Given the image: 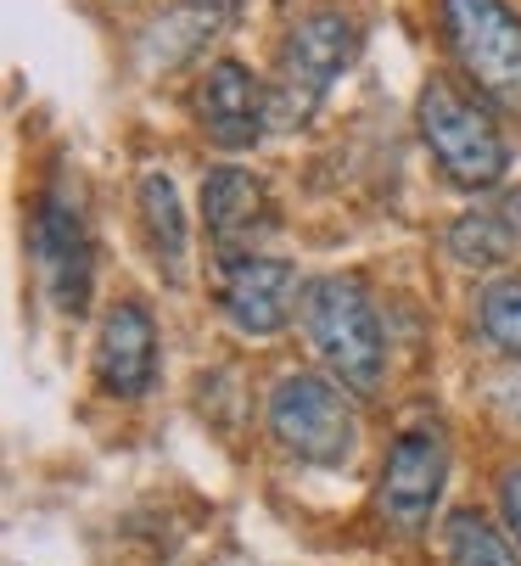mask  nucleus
<instances>
[{
  "mask_svg": "<svg viewBox=\"0 0 521 566\" xmlns=\"http://www.w3.org/2000/svg\"><path fill=\"white\" fill-rule=\"evenodd\" d=\"M303 332L314 343V354L325 359V370L354 387V392H376L387 376V337H382V314L365 292L360 275H314L303 281Z\"/></svg>",
  "mask_w": 521,
  "mask_h": 566,
  "instance_id": "nucleus-1",
  "label": "nucleus"
},
{
  "mask_svg": "<svg viewBox=\"0 0 521 566\" xmlns=\"http://www.w3.org/2000/svg\"><path fill=\"white\" fill-rule=\"evenodd\" d=\"M415 129L431 151V164L460 191H493L510 175V146L493 124V107L482 96H466L449 78H426L420 85Z\"/></svg>",
  "mask_w": 521,
  "mask_h": 566,
  "instance_id": "nucleus-2",
  "label": "nucleus"
},
{
  "mask_svg": "<svg viewBox=\"0 0 521 566\" xmlns=\"http://www.w3.org/2000/svg\"><path fill=\"white\" fill-rule=\"evenodd\" d=\"M438 34L471 91L521 118V18L504 0H438Z\"/></svg>",
  "mask_w": 521,
  "mask_h": 566,
  "instance_id": "nucleus-3",
  "label": "nucleus"
},
{
  "mask_svg": "<svg viewBox=\"0 0 521 566\" xmlns=\"http://www.w3.org/2000/svg\"><path fill=\"white\" fill-rule=\"evenodd\" d=\"M270 432L275 443L303 460V465H347L360 454V416L347 403L342 381L314 376V370H286L270 387Z\"/></svg>",
  "mask_w": 521,
  "mask_h": 566,
  "instance_id": "nucleus-4",
  "label": "nucleus"
},
{
  "mask_svg": "<svg viewBox=\"0 0 521 566\" xmlns=\"http://www.w3.org/2000/svg\"><path fill=\"white\" fill-rule=\"evenodd\" d=\"M29 253H34V270H40L56 314H84L91 286H96V248H91V224H84L79 197H67L62 186H51L34 202Z\"/></svg>",
  "mask_w": 521,
  "mask_h": 566,
  "instance_id": "nucleus-5",
  "label": "nucleus"
},
{
  "mask_svg": "<svg viewBox=\"0 0 521 566\" xmlns=\"http://www.w3.org/2000/svg\"><path fill=\"white\" fill-rule=\"evenodd\" d=\"M444 482H449V438L431 421L404 427L387 449V465H382V482H376V505L398 533H420L431 522V511H438V500H444Z\"/></svg>",
  "mask_w": 521,
  "mask_h": 566,
  "instance_id": "nucleus-6",
  "label": "nucleus"
},
{
  "mask_svg": "<svg viewBox=\"0 0 521 566\" xmlns=\"http://www.w3.org/2000/svg\"><path fill=\"white\" fill-rule=\"evenodd\" d=\"M219 308L241 337H275L303 308V281L286 259L230 253L219 259Z\"/></svg>",
  "mask_w": 521,
  "mask_h": 566,
  "instance_id": "nucleus-7",
  "label": "nucleus"
},
{
  "mask_svg": "<svg viewBox=\"0 0 521 566\" xmlns=\"http://www.w3.org/2000/svg\"><path fill=\"white\" fill-rule=\"evenodd\" d=\"M270 91L258 85V73L236 56L208 62V73L197 78V118L208 129V140H219L225 151H241L252 140H264L270 129Z\"/></svg>",
  "mask_w": 521,
  "mask_h": 566,
  "instance_id": "nucleus-8",
  "label": "nucleus"
},
{
  "mask_svg": "<svg viewBox=\"0 0 521 566\" xmlns=\"http://www.w3.org/2000/svg\"><path fill=\"white\" fill-rule=\"evenodd\" d=\"M202 219H208L219 259L258 253V235L275 230V202L252 169L225 164V169H208V180H202Z\"/></svg>",
  "mask_w": 521,
  "mask_h": 566,
  "instance_id": "nucleus-9",
  "label": "nucleus"
},
{
  "mask_svg": "<svg viewBox=\"0 0 521 566\" xmlns=\"http://www.w3.org/2000/svg\"><path fill=\"white\" fill-rule=\"evenodd\" d=\"M360 56V29L354 18H342V12H314L292 29L286 40V91L303 96V107H314L336 78L354 67Z\"/></svg>",
  "mask_w": 521,
  "mask_h": 566,
  "instance_id": "nucleus-10",
  "label": "nucleus"
},
{
  "mask_svg": "<svg viewBox=\"0 0 521 566\" xmlns=\"http://www.w3.org/2000/svg\"><path fill=\"white\" fill-rule=\"evenodd\" d=\"M157 370V326L140 303H113L96 332V381L113 398H140Z\"/></svg>",
  "mask_w": 521,
  "mask_h": 566,
  "instance_id": "nucleus-11",
  "label": "nucleus"
},
{
  "mask_svg": "<svg viewBox=\"0 0 521 566\" xmlns=\"http://www.w3.org/2000/svg\"><path fill=\"white\" fill-rule=\"evenodd\" d=\"M230 12H236V0H180L174 12H163L152 29H146V67H180V62H191L208 40H219L225 34V23H230Z\"/></svg>",
  "mask_w": 521,
  "mask_h": 566,
  "instance_id": "nucleus-12",
  "label": "nucleus"
},
{
  "mask_svg": "<svg viewBox=\"0 0 521 566\" xmlns=\"http://www.w3.org/2000/svg\"><path fill=\"white\" fill-rule=\"evenodd\" d=\"M515 248H521V197H510V202H499V208L460 213V219L449 224V253H455L466 270H493V264H504Z\"/></svg>",
  "mask_w": 521,
  "mask_h": 566,
  "instance_id": "nucleus-13",
  "label": "nucleus"
},
{
  "mask_svg": "<svg viewBox=\"0 0 521 566\" xmlns=\"http://www.w3.org/2000/svg\"><path fill=\"white\" fill-rule=\"evenodd\" d=\"M140 219H146V248L163 264V275L186 281V213H180V191L163 169L140 175Z\"/></svg>",
  "mask_w": 521,
  "mask_h": 566,
  "instance_id": "nucleus-14",
  "label": "nucleus"
},
{
  "mask_svg": "<svg viewBox=\"0 0 521 566\" xmlns=\"http://www.w3.org/2000/svg\"><path fill=\"white\" fill-rule=\"evenodd\" d=\"M438 538H444V560L449 566H521L510 533H499L482 511H449Z\"/></svg>",
  "mask_w": 521,
  "mask_h": 566,
  "instance_id": "nucleus-15",
  "label": "nucleus"
},
{
  "mask_svg": "<svg viewBox=\"0 0 521 566\" xmlns=\"http://www.w3.org/2000/svg\"><path fill=\"white\" fill-rule=\"evenodd\" d=\"M477 326H482V337H488L499 354L521 359V275H499V281L482 286V297H477Z\"/></svg>",
  "mask_w": 521,
  "mask_h": 566,
  "instance_id": "nucleus-16",
  "label": "nucleus"
},
{
  "mask_svg": "<svg viewBox=\"0 0 521 566\" xmlns=\"http://www.w3.org/2000/svg\"><path fill=\"white\" fill-rule=\"evenodd\" d=\"M499 511H504V533L521 538V465H510L499 476Z\"/></svg>",
  "mask_w": 521,
  "mask_h": 566,
  "instance_id": "nucleus-17",
  "label": "nucleus"
},
{
  "mask_svg": "<svg viewBox=\"0 0 521 566\" xmlns=\"http://www.w3.org/2000/svg\"><path fill=\"white\" fill-rule=\"evenodd\" d=\"M515 416H521V392H515Z\"/></svg>",
  "mask_w": 521,
  "mask_h": 566,
  "instance_id": "nucleus-18",
  "label": "nucleus"
}]
</instances>
